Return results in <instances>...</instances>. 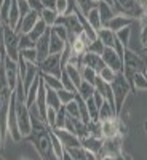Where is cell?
<instances>
[{"instance_id": "cell-17", "label": "cell", "mask_w": 147, "mask_h": 160, "mask_svg": "<svg viewBox=\"0 0 147 160\" xmlns=\"http://www.w3.org/2000/svg\"><path fill=\"white\" fill-rule=\"evenodd\" d=\"M42 78V77H40ZM37 109L40 112V117H42L45 120V115H47V109H48V104H47V90H45V85L43 82H40L38 85V93H37V98H35V102Z\"/></svg>"}, {"instance_id": "cell-53", "label": "cell", "mask_w": 147, "mask_h": 160, "mask_svg": "<svg viewBox=\"0 0 147 160\" xmlns=\"http://www.w3.org/2000/svg\"><path fill=\"white\" fill-rule=\"evenodd\" d=\"M61 160H74V158L71 157V154H69L67 151H66V152H64V155L61 157Z\"/></svg>"}, {"instance_id": "cell-14", "label": "cell", "mask_w": 147, "mask_h": 160, "mask_svg": "<svg viewBox=\"0 0 147 160\" xmlns=\"http://www.w3.org/2000/svg\"><path fill=\"white\" fill-rule=\"evenodd\" d=\"M98 11H99V18H101V22H102V26L105 28L107 26V22L117 15V10H115V7H114V3H110V2H98Z\"/></svg>"}, {"instance_id": "cell-4", "label": "cell", "mask_w": 147, "mask_h": 160, "mask_svg": "<svg viewBox=\"0 0 147 160\" xmlns=\"http://www.w3.org/2000/svg\"><path fill=\"white\" fill-rule=\"evenodd\" d=\"M16 120H18V128L22 139L27 138L32 131V120L29 114V108L26 106V102H19L16 99Z\"/></svg>"}, {"instance_id": "cell-58", "label": "cell", "mask_w": 147, "mask_h": 160, "mask_svg": "<svg viewBox=\"0 0 147 160\" xmlns=\"http://www.w3.org/2000/svg\"><path fill=\"white\" fill-rule=\"evenodd\" d=\"M144 128H145V133H147V123H145V125H144Z\"/></svg>"}, {"instance_id": "cell-50", "label": "cell", "mask_w": 147, "mask_h": 160, "mask_svg": "<svg viewBox=\"0 0 147 160\" xmlns=\"http://www.w3.org/2000/svg\"><path fill=\"white\" fill-rule=\"evenodd\" d=\"M55 7H56V0H43V8L55 10Z\"/></svg>"}, {"instance_id": "cell-37", "label": "cell", "mask_w": 147, "mask_h": 160, "mask_svg": "<svg viewBox=\"0 0 147 160\" xmlns=\"http://www.w3.org/2000/svg\"><path fill=\"white\" fill-rule=\"evenodd\" d=\"M64 111L67 115L74 117V118H80V108H78V102H77V98L74 101H71L69 104L64 106Z\"/></svg>"}, {"instance_id": "cell-19", "label": "cell", "mask_w": 147, "mask_h": 160, "mask_svg": "<svg viewBox=\"0 0 147 160\" xmlns=\"http://www.w3.org/2000/svg\"><path fill=\"white\" fill-rule=\"evenodd\" d=\"M95 88H96V91L99 93V95H101L105 101L114 102V95H112V87H110V83H105L104 80H101V78L98 77L96 82H95ZM114 104H115V102H114Z\"/></svg>"}, {"instance_id": "cell-7", "label": "cell", "mask_w": 147, "mask_h": 160, "mask_svg": "<svg viewBox=\"0 0 147 160\" xmlns=\"http://www.w3.org/2000/svg\"><path fill=\"white\" fill-rule=\"evenodd\" d=\"M101 56H102V61H104V64L107 66V68H110L115 72H123V58L118 55L115 48H107L105 47Z\"/></svg>"}, {"instance_id": "cell-12", "label": "cell", "mask_w": 147, "mask_h": 160, "mask_svg": "<svg viewBox=\"0 0 147 160\" xmlns=\"http://www.w3.org/2000/svg\"><path fill=\"white\" fill-rule=\"evenodd\" d=\"M135 21H136V19H133V18L128 16V15H122V13H117V15L107 22V26H105V28L110 29L112 32H118L120 29H125V28H128V26H131Z\"/></svg>"}, {"instance_id": "cell-42", "label": "cell", "mask_w": 147, "mask_h": 160, "mask_svg": "<svg viewBox=\"0 0 147 160\" xmlns=\"http://www.w3.org/2000/svg\"><path fill=\"white\" fill-rule=\"evenodd\" d=\"M55 11L58 13V16L69 15V0H56Z\"/></svg>"}, {"instance_id": "cell-3", "label": "cell", "mask_w": 147, "mask_h": 160, "mask_svg": "<svg viewBox=\"0 0 147 160\" xmlns=\"http://www.w3.org/2000/svg\"><path fill=\"white\" fill-rule=\"evenodd\" d=\"M145 66L142 62V58L138 51L131 50V48H125L123 53V75L126 77V80L131 85V80L138 72H144Z\"/></svg>"}, {"instance_id": "cell-18", "label": "cell", "mask_w": 147, "mask_h": 160, "mask_svg": "<svg viewBox=\"0 0 147 160\" xmlns=\"http://www.w3.org/2000/svg\"><path fill=\"white\" fill-rule=\"evenodd\" d=\"M98 38L104 43V47H107V48H115L117 35H115V32H112L110 29H107V28L99 29V31H98Z\"/></svg>"}, {"instance_id": "cell-56", "label": "cell", "mask_w": 147, "mask_h": 160, "mask_svg": "<svg viewBox=\"0 0 147 160\" xmlns=\"http://www.w3.org/2000/svg\"><path fill=\"white\" fill-rule=\"evenodd\" d=\"M142 50H144V51H145V53H147V43H145V45H144V48H142Z\"/></svg>"}, {"instance_id": "cell-31", "label": "cell", "mask_w": 147, "mask_h": 160, "mask_svg": "<svg viewBox=\"0 0 147 160\" xmlns=\"http://www.w3.org/2000/svg\"><path fill=\"white\" fill-rule=\"evenodd\" d=\"M48 29H50L48 26H47V24H45L42 19H38V21H37V24L34 26V29L29 32V37L34 40V42H37V40H38L40 37H42V35H43V34H45Z\"/></svg>"}, {"instance_id": "cell-51", "label": "cell", "mask_w": 147, "mask_h": 160, "mask_svg": "<svg viewBox=\"0 0 147 160\" xmlns=\"http://www.w3.org/2000/svg\"><path fill=\"white\" fill-rule=\"evenodd\" d=\"M86 151V149H85ZM85 160H98V155L96 154H93V152H90V151H86V157H85Z\"/></svg>"}, {"instance_id": "cell-33", "label": "cell", "mask_w": 147, "mask_h": 160, "mask_svg": "<svg viewBox=\"0 0 147 160\" xmlns=\"http://www.w3.org/2000/svg\"><path fill=\"white\" fill-rule=\"evenodd\" d=\"M80 75H82V80H85V82L95 85L96 78H98V72L93 71L91 68H86V66H80Z\"/></svg>"}, {"instance_id": "cell-16", "label": "cell", "mask_w": 147, "mask_h": 160, "mask_svg": "<svg viewBox=\"0 0 147 160\" xmlns=\"http://www.w3.org/2000/svg\"><path fill=\"white\" fill-rule=\"evenodd\" d=\"M35 51L38 56V62L43 61L50 55V29L35 42Z\"/></svg>"}, {"instance_id": "cell-36", "label": "cell", "mask_w": 147, "mask_h": 160, "mask_svg": "<svg viewBox=\"0 0 147 160\" xmlns=\"http://www.w3.org/2000/svg\"><path fill=\"white\" fill-rule=\"evenodd\" d=\"M58 96H59V101H61V104H62V106H66V104H69L71 101H74V99L77 98V93L61 88V90H58Z\"/></svg>"}, {"instance_id": "cell-29", "label": "cell", "mask_w": 147, "mask_h": 160, "mask_svg": "<svg viewBox=\"0 0 147 160\" xmlns=\"http://www.w3.org/2000/svg\"><path fill=\"white\" fill-rule=\"evenodd\" d=\"M40 19H42L48 28H53L58 21V13L55 10H48V8H43L40 11Z\"/></svg>"}, {"instance_id": "cell-22", "label": "cell", "mask_w": 147, "mask_h": 160, "mask_svg": "<svg viewBox=\"0 0 147 160\" xmlns=\"http://www.w3.org/2000/svg\"><path fill=\"white\" fill-rule=\"evenodd\" d=\"M85 19L88 21V24L91 26L93 29H95L96 32L99 31V29H102L104 26H102V22H101V18H99V11H98V7H95V8H91L86 15H85Z\"/></svg>"}, {"instance_id": "cell-13", "label": "cell", "mask_w": 147, "mask_h": 160, "mask_svg": "<svg viewBox=\"0 0 147 160\" xmlns=\"http://www.w3.org/2000/svg\"><path fill=\"white\" fill-rule=\"evenodd\" d=\"M82 66H86V68H91L93 71H96L98 74L105 68V64L102 61V56L101 55H95V53H85L82 56Z\"/></svg>"}, {"instance_id": "cell-8", "label": "cell", "mask_w": 147, "mask_h": 160, "mask_svg": "<svg viewBox=\"0 0 147 160\" xmlns=\"http://www.w3.org/2000/svg\"><path fill=\"white\" fill-rule=\"evenodd\" d=\"M122 149H123V136H114V138H107L102 142V152L101 157L104 155H112V157H120L122 155Z\"/></svg>"}, {"instance_id": "cell-54", "label": "cell", "mask_w": 147, "mask_h": 160, "mask_svg": "<svg viewBox=\"0 0 147 160\" xmlns=\"http://www.w3.org/2000/svg\"><path fill=\"white\" fill-rule=\"evenodd\" d=\"M122 160H135V158H133L130 154H125V155H122Z\"/></svg>"}, {"instance_id": "cell-15", "label": "cell", "mask_w": 147, "mask_h": 160, "mask_svg": "<svg viewBox=\"0 0 147 160\" xmlns=\"http://www.w3.org/2000/svg\"><path fill=\"white\" fill-rule=\"evenodd\" d=\"M82 148L96 154L98 155V160L101 158V152H102V142L104 139L102 138H95V136H86V138H82Z\"/></svg>"}, {"instance_id": "cell-1", "label": "cell", "mask_w": 147, "mask_h": 160, "mask_svg": "<svg viewBox=\"0 0 147 160\" xmlns=\"http://www.w3.org/2000/svg\"><path fill=\"white\" fill-rule=\"evenodd\" d=\"M0 37H2V43L7 51V56L13 61L19 59V34L11 29L7 22H2L0 26Z\"/></svg>"}, {"instance_id": "cell-38", "label": "cell", "mask_w": 147, "mask_h": 160, "mask_svg": "<svg viewBox=\"0 0 147 160\" xmlns=\"http://www.w3.org/2000/svg\"><path fill=\"white\" fill-rule=\"evenodd\" d=\"M117 74L118 72H115V71H112L110 68H107V66H105V68L98 74V77L101 78V80H104L105 83H112L114 80H115V77H117Z\"/></svg>"}, {"instance_id": "cell-27", "label": "cell", "mask_w": 147, "mask_h": 160, "mask_svg": "<svg viewBox=\"0 0 147 160\" xmlns=\"http://www.w3.org/2000/svg\"><path fill=\"white\" fill-rule=\"evenodd\" d=\"M64 71H66V74L69 75V78L74 82V85L78 88V85L82 83V75H80V68H77V66H74V64H66L64 66Z\"/></svg>"}, {"instance_id": "cell-35", "label": "cell", "mask_w": 147, "mask_h": 160, "mask_svg": "<svg viewBox=\"0 0 147 160\" xmlns=\"http://www.w3.org/2000/svg\"><path fill=\"white\" fill-rule=\"evenodd\" d=\"M85 102H86V111H88L90 118L93 120V122H98V120H99V108L96 106V102L93 101V98L86 99Z\"/></svg>"}, {"instance_id": "cell-39", "label": "cell", "mask_w": 147, "mask_h": 160, "mask_svg": "<svg viewBox=\"0 0 147 160\" xmlns=\"http://www.w3.org/2000/svg\"><path fill=\"white\" fill-rule=\"evenodd\" d=\"M75 2H77V8L82 11L83 15H86L91 8L98 7V2H93V0H75Z\"/></svg>"}, {"instance_id": "cell-32", "label": "cell", "mask_w": 147, "mask_h": 160, "mask_svg": "<svg viewBox=\"0 0 147 160\" xmlns=\"http://www.w3.org/2000/svg\"><path fill=\"white\" fill-rule=\"evenodd\" d=\"M19 56L27 62V64H35L38 66V56L35 48H26V50H19Z\"/></svg>"}, {"instance_id": "cell-59", "label": "cell", "mask_w": 147, "mask_h": 160, "mask_svg": "<svg viewBox=\"0 0 147 160\" xmlns=\"http://www.w3.org/2000/svg\"><path fill=\"white\" fill-rule=\"evenodd\" d=\"M0 45H2V37H0Z\"/></svg>"}, {"instance_id": "cell-23", "label": "cell", "mask_w": 147, "mask_h": 160, "mask_svg": "<svg viewBox=\"0 0 147 160\" xmlns=\"http://www.w3.org/2000/svg\"><path fill=\"white\" fill-rule=\"evenodd\" d=\"M45 90H47V104L50 106V108H53V109L61 111L64 106H62L61 101H59L58 91H56V90H53V88H47V87H45Z\"/></svg>"}, {"instance_id": "cell-34", "label": "cell", "mask_w": 147, "mask_h": 160, "mask_svg": "<svg viewBox=\"0 0 147 160\" xmlns=\"http://www.w3.org/2000/svg\"><path fill=\"white\" fill-rule=\"evenodd\" d=\"M51 149H53V152H55V155H56L59 160H61V157H62L64 152H66V149H64V146H62L61 139H59L53 131H51Z\"/></svg>"}, {"instance_id": "cell-28", "label": "cell", "mask_w": 147, "mask_h": 160, "mask_svg": "<svg viewBox=\"0 0 147 160\" xmlns=\"http://www.w3.org/2000/svg\"><path fill=\"white\" fill-rule=\"evenodd\" d=\"M131 91H147V78L142 72H138L131 80Z\"/></svg>"}, {"instance_id": "cell-10", "label": "cell", "mask_w": 147, "mask_h": 160, "mask_svg": "<svg viewBox=\"0 0 147 160\" xmlns=\"http://www.w3.org/2000/svg\"><path fill=\"white\" fill-rule=\"evenodd\" d=\"M90 42H91V40L86 37L85 32L78 34L72 40H69L67 43L71 47V56H83L85 53H86V48H88Z\"/></svg>"}, {"instance_id": "cell-26", "label": "cell", "mask_w": 147, "mask_h": 160, "mask_svg": "<svg viewBox=\"0 0 147 160\" xmlns=\"http://www.w3.org/2000/svg\"><path fill=\"white\" fill-rule=\"evenodd\" d=\"M77 95L83 101L93 98V95H95V85H91V83L85 82V80H82V83H80L78 88H77Z\"/></svg>"}, {"instance_id": "cell-43", "label": "cell", "mask_w": 147, "mask_h": 160, "mask_svg": "<svg viewBox=\"0 0 147 160\" xmlns=\"http://www.w3.org/2000/svg\"><path fill=\"white\" fill-rule=\"evenodd\" d=\"M35 48V42L29 37V34H19V50Z\"/></svg>"}, {"instance_id": "cell-47", "label": "cell", "mask_w": 147, "mask_h": 160, "mask_svg": "<svg viewBox=\"0 0 147 160\" xmlns=\"http://www.w3.org/2000/svg\"><path fill=\"white\" fill-rule=\"evenodd\" d=\"M16 2H18V8H19V15H21V18H24L31 11V7L27 3V0H16Z\"/></svg>"}, {"instance_id": "cell-25", "label": "cell", "mask_w": 147, "mask_h": 160, "mask_svg": "<svg viewBox=\"0 0 147 160\" xmlns=\"http://www.w3.org/2000/svg\"><path fill=\"white\" fill-rule=\"evenodd\" d=\"M40 82H42V78H40V75L34 80V83L29 87V90L26 91V106H32L34 102H35V98H37V93H38V85H40Z\"/></svg>"}, {"instance_id": "cell-62", "label": "cell", "mask_w": 147, "mask_h": 160, "mask_svg": "<svg viewBox=\"0 0 147 160\" xmlns=\"http://www.w3.org/2000/svg\"><path fill=\"white\" fill-rule=\"evenodd\" d=\"M110 2H112V0H110Z\"/></svg>"}, {"instance_id": "cell-11", "label": "cell", "mask_w": 147, "mask_h": 160, "mask_svg": "<svg viewBox=\"0 0 147 160\" xmlns=\"http://www.w3.org/2000/svg\"><path fill=\"white\" fill-rule=\"evenodd\" d=\"M38 19H40V13L31 10L24 18H21L18 28H16V32H18V34H29V32L34 29V26L37 24Z\"/></svg>"}, {"instance_id": "cell-57", "label": "cell", "mask_w": 147, "mask_h": 160, "mask_svg": "<svg viewBox=\"0 0 147 160\" xmlns=\"http://www.w3.org/2000/svg\"><path fill=\"white\" fill-rule=\"evenodd\" d=\"M3 2H5V0H0V8H2V5H3Z\"/></svg>"}, {"instance_id": "cell-40", "label": "cell", "mask_w": 147, "mask_h": 160, "mask_svg": "<svg viewBox=\"0 0 147 160\" xmlns=\"http://www.w3.org/2000/svg\"><path fill=\"white\" fill-rule=\"evenodd\" d=\"M51 32H53V34H56L59 38H62L66 43L69 42V32H67V29H66L62 24H55V26L51 28Z\"/></svg>"}, {"instance_id": "cell-52", "label": "cell", "mask_w": 147, "mask_h": 160, "mask_svg": "<svg viewBox=\"0 0 147 160\" xmlns=\"http://www.w3.org/2000/svg\"><path fill=\"white\" fill-rule=\"evenodd\" d=\"M123 155V154H122ZM122 155L120 157H112V155H104V157H101L99 160H122Z\"/></svg>"}, {"instance_id": "cell-48", "label": "cell", "mask_w": 147, "mask_h": 160, "mask_svg": "<svg viewBox=\"0 0 147 160\" xmlns=\"http://www.w3.org/2000/svg\"><path fill=\"white\" fill-rule=\"evenodd\" d=\"M66 125V111L64 108L61 111H58V117H56V123H55V128H64Z\"/></svg>"}, {"instance_id": "cell-55", "label": "cell", "mask_w": 147, "mask_h": 160, "mask_svg": "<svg viewBox=\"0 0 147 160\" xmlns=\"http://www.w3.org/2000/svg\"><path fill=\"white\" fill-rule=\"evenodd\" d=\"M93 2H102V0H93ZM104 2H110V0H104ZM112 3V2H110Z\"/></svg>"}, {"instance_id": "cell-2", "label": "cell", "mask_w": 147, "mask_h": 160, "mask_svg": "<svg viewBox=\"0 0 147 160\" xmlns=\"http://www.w3.org/2000/svg\"><path fill=\"white\" fill-rule=\"evenodd\" d=\"M110 87H112V95H114V102H115L117 115H120V114H122V111H123V104H125L128 95H130V93H133L131 91V85H130V82L126 80V77L123 75V72H118L117 77H115V80L110 83Z\"/></svg>"}, {"instance_id": "cell-6", "label": "cell", "mask_w": 147, "mask_h": 160, "mask_svg": "<svg viewBox=\"0 0 147 160\" xmlns=\"http://www.w3.org/2000/svg\"><path fill=\"white\" fill-rule=\"evenodd\" d=\"M3 75H5V80H7L10 90L15 91V88L18 85V80H19V71H18V62L10 59L8 56L3 61Z\"/></svg>"}, {"instance_id": "cell-20", "label": "cell", "mask_w": 147, "mask_h": 160, "mask_svg": "<svg viewBox=\"0 0 147 160\" xmlns=\"http://www.w3.org/2000/svg\"><path fill=\"white\" fill-rule=\"evenodd\" d=\"M66 43L62 38H59L56 34L51 32V28H50V55H61L66 48Z\"/></svg>"}, {"instance_id": "cell-61", "label": "cell", "mask_w": 147, "mask_h": 160, "mask_svg": "<svg viewBox=\"0 0 147 160\" xmlns=\"http://www.w3.org/2000/svg\"><path fill=\"white\" fill-rule=\"evenodd\" d=\"M0 26H2V19H0Z\"/></svg>"}, {"instance_id": "cell-49", "label": "cell", "mask_w": 147, "mask_h": 160, "mask_svg": "<svg viewBox=\"0 0 147 160\" xmlns=\"http://www.w3.org/2000/svg\"><path fill=\"white\" fill-rule=\"evenodd\" d=\"M27 3H29L31 10H34L37 13H40L43 10V0H27Z\"/></svg>"}, {"instance_id": "cell-5", "label": "cell", "mask_w": 147, "mask_h": 160, "mask_svg": "<svg viewBox=\"0 0 147 160\" xmlns=\"http://www.w3.org/2000/svg\"><path fill=\"white\" fill-rule=\"evenodd\" d=\"M40 74H50L61 78L62 74V64H61V55H48L43 61L38 62Z\"/></svg>"}, {"instance_id": "cell-60", "label": "cell", "mask_w": 147, "mask_h": 160, "mask_svg": "<svg viewBox=\"0 0 147 160\" xmlns=\"http://www.w3.org/2000/svg\"><path fill=\"white\" fill-rule=\"evenodd\" d=\"M0 160H3V157H2V155H0Z\"/></svg>"}, {"instance_id": "cell-44", "label": "cell", "mask_w": 147, "mask_h": 160, "mask_svg": "<svg viewBox=\"0 0 147 160\" xmlns=\"http://www.w3.org/2000/svg\"><path fill=\"white\" fill-rule=\"evenodd\" d=\"M61 85H62V88H64V90H69V91L77 93V87L74 85V82L69 78V75L66 74V71H64V69H62V74H61Z\"/></svg>"}, {"instance_id": "cell-41", "label": "cell", "mask_w": 147, "mask_h": 160, "mask_svg": "<svg viewBox=\"0 0 147 160\" xmlns=\"http://www.w3.org/2000/svg\"><path fill=\"white\" fill-rule=\"evenodd\" d=\"M104 43L101 42L99 38H96V40H93V42H90V45H88V48H86V51L88 53H95V55H102V51H104Z\"/></svg>"}, {"instance_id": "cell-30", "label": "cell", "mask_w": 147, "mask_h": 160, "mask_svg": "<svg viewBox=\"0 0 147 160\" xmlns=\"http://www.w3.org/2000/svg\"><path fill=\"white\" fill-rule=\"evenodd\" d=\"M40 77H42V82L47 88H53V90H61L62 85H61V78L55 77V75H50V74H40Z\"/></svg>"}, {"instance_id": "cell-45", "label": "cell", "mask_w": 147, "mask_h": 160, "mask_svg": "<svg viewBox=\"0 0 147 160\" xmlns=\"http://www.w3.org/2000/svg\"><path fill=\"white\" fill-rule=\"evenodd\" d=\"M56 117H58V111L48 106V109H47V115H45V123H47L50 128H55Z\"/></svg>"}, {"instance_id": "cell-46", "label": "cell", "mask_w": 147, "mask_h": 160, "mask_svg": "<svg viewBox=\"0 0 147 160\" xmlns=\"http://www.w3.org/2000/svg\"><path fill=\"white\" fill-rule=\"evenodd\" d=\"M66 151L71 154V157L74 160H85V157H86V151L83 148H72V149H66Z\"/></svg>"}, {"instance_id": "cell-21", "label": "cell", "mask_w": 147, "mask_h": 160, "mask_svg": "<svg viewBox=\"0 0 147 160\" xmlns=\"http://www.w3.org/2000/svg\"><path fill=\"white\" fill-rule=\"evenodd\" d=\"M117 115V109H115V104L110 101H104L102 106L99 108V120H109V118H115Z\"/></svg>"}, {"instance_id": "cell-24", "label": "cell", "mask_w": 147, "mask_h": 160, "mask_svg": "<svg viewBox=\"0 0 147 160\" xmlns=\"http://www.w3.org/2000/svg\"><path fill=\"white\" fill-rule=\"evenodd\" d=\"M135 24V22H133ZM133 24L128 26L125 29H120L118 32H115L117 40L123 45V48H130V42H131V35H133Z\"/></svg>"}, {"instance_id": "cell-9", "label": "cell", "mask_w": 147, "mask_h": 160, "mask_svg": "<svg viewBox=\"0 0 147 160\" xmlns=\"http://www.w3.org/2000/svg\"><path fill=\"white\" fill-rule=\"evenodd\" d=\"M51 131L61 139L64 149H72V148H82V141L77 135L67 131L66 128H51Z\"/></svg>"}]
</instances>
